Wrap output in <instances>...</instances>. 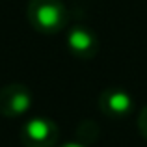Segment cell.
I'll use <instances>...</instances> for the list:
<instances>
[{
  "instance_id": "cell-1",
  "label": "cell",
  "mask_w": 147,
  "mask_h": 147,
  "mask_svg": "<svg viewBox=\"0 0 147 147\" xmlns=\"http://www.w3.org/2000/svg\"><path fill=\"white\" fill-rule=\"evenodd\" d=\"M26 19L36 32L54 36L67 26L69 11L61 0H30Z\"/></svg>"
},
{
  "instance_id": "cell-2",
  "label": "cell",
  "mask_w": 147,
  "mask_h": 147,
  "mask_svg": "<svg viewBox=\"0 0 147 147\" xmlns=\"http://www.w3.org/2000/svg\"><path fill=\"white\" fill-rule=\"evenodd\" d=\"M60 138L58 125L49 117H36L28 119L21 129V142L24 147H54Z\"/></svg>"
},
{
  "instance_id": "cell-3",
  "label": "cell",
  "mask_w": 147,
  "mask_h": 147,
  "mask_svg": "<svg viewBox=\"0 0 147 147\" xmlns=\"http://www.w3.org/2000/svg\"><path fill=\"white\" fill-rule=\"evenodd\" d=\"M34 104V95L24 84H7L0 88V115L7 119L24 117Z\"/></svg>"
},
{
  "instance_id": "cell-4",
  "label": "cell",
  "mask_w": 147,
  "mask_h": 147,
  "mask_svg": "<svg viewBox=\"0 0 147 147\" xmlns=\"http://www.w3.org/2000/svg\"><path fill=\"white\" fill-rule=\"evenodd\" d=\"M99 110L108 119H125L134 112V97L125 88L110 86L100 91Z\"/></svg>"
},
{
  "instance_id": "cell-5",
  "label": "cell",
  "mask_w": 147,
  "mask_h": 147,
  "mask_svg": "<svg viewBox=\"0 0 147 147\" xmlns=\"http://www.w3.org/2000/svg\"><path fill=\"white\" fill-rule=\"evenodd\" d=\"M67 49L78 60H93L99 52V37L88 26L75 24L67 32Z\"/></svg>"
},
{
  "instance_id": "cell-6",
  "label": "cell",
  "mask_w": 147,
  "mask_h": 147,
  "mask_svg": "<svg viewBox=\"0 0 147 147\" xmlns=\"http://www.w3.org/2000/svg\"><path fill=\"white\" fill-rule=\"evenodd\" d=\"M138 129H140V134L147 140V106L140 112V117H138Z\"/></svg>"
},
{
  "instance_id": "cell-7",
  "label": "cell",
  "mask_w": 147,
  "mask_h": 147,
  "mask_svg": "<svg viewBox=\"0 0 147 147\" xmlns=\"http://www.w3.org/2000/svg\"><path fill=\"white\" fill-rule=\"evenodd\" d=\"M60 147H88V144H84V142H65Z\"/></svg>"
}]
</instances>
